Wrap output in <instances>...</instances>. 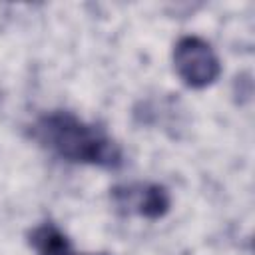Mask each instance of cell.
Returning a JSON list of instances; mask_svg holds the SVG:
<instances>
[{"mask_svg":"<svg viewBox=\"0 0 255 255\" xmlns=\"http://www.w3.org/2000/svg\"><path fill=\"white\" fill-rule=\"evenodd\" d=\"M173 70L179 80L191 90H203L211 86L221 74V62L211 48L199 36H183L173 46Z\"/></svg>","mask_w":255,"mask_h":255,"instance_id":"cell-2","label":"cell"},{"mask_svg":"<svg viewBox=\"0 0 255 255\" xmlns=\"http://www.w3.org/2000/svg\"><path fill=\"white\" fill-rule=\"evenodd\" d=\"M112 203L122 215H135L143 219H161L171 207V195L165 185L151 181L120 183L110 189Z\"/></svg>","mask_w":255,"mask_h":255,"instance_id":"cell-3","label":"cell"},{"mask_svg":"<svg viewBox=\"0 0 255 255\" xmlns=\"http://www.w3.org/2000/svg\"><path fill=\"white\" fill-rule=\"evenodd\" d=\"M32 137L52 155L82 165L116 171L124 165L120 143L100 126L88 124L68 110H52L38 116Z\"/></svg>","mask_w":255,"mask_h":255,"instance_id":"cell-1","label":"cell"},{"mask_svg":"<svg viewBox=\"0 0 255 255\" xmlns=\"http://www.w3.org/2000/svg\"><path fill=\"white\" fill-rule=\"evenodd\" d=\"M28 243L36 251V255H80L72 249L68 237L52 221L34 227L28 235ZM98 255H106V253H98Z\"/></svg>","mask_w":255,"mask_h":255,"instance_id":"cell-4","label":"cell"}]
</instances>
